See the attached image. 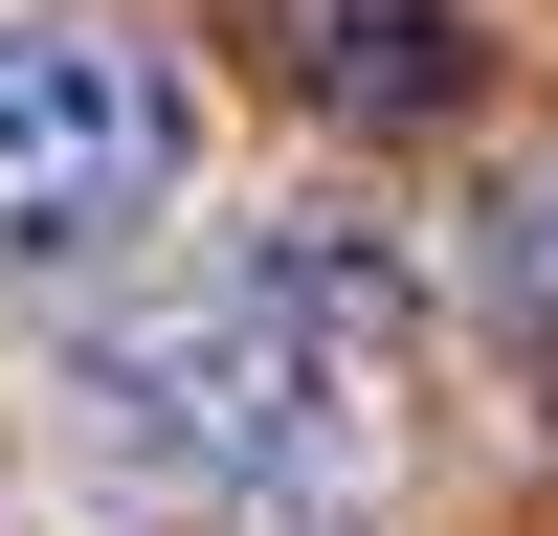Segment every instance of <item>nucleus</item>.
Listing matches in <instances>:
<instances>
[{"mask_svg":"<svg viewBox=\"0 0 558 536\" xmlns=\"http://www.w3.org/2000/svg\"><path fill=\"white\" fill-rule=\"evenodd\" d=\"M179 202V68L112 23H0V268H89Z\"/></svg>","mask_w":558,"mask_h":536,"instance_id":"obj_2","label":"nucleus"},{"mask_svg":"<svg viewBox=\"0 0 558 536\" xmlns=\"http://www.w3.org/2000/svg\"><path fill=\"white\" fill-rule=\"evenodd\" d=\"M89 447L246 536H336L402 447V268L357 223H246L223 268L89 336Z\"/></svg>","mask_w":558,"mask_h":536,"instance_id":"obj_1","label":"nucleus"},{"mask_svg":"<svg viewBox=\"0 0 558 536\" xmlns=\"http://www.w3.org/2000/svg\"><path fill=\"white\" fill-rule=\"evenodd\" d=\"M313 89H336V112H402V134H425V112H470V23H447V0H336V45H313Z\"/></svg>","mask_w":558,"mask_h":536,"instance_id":"obj_3","label":"nucleus"}]
</instances>
